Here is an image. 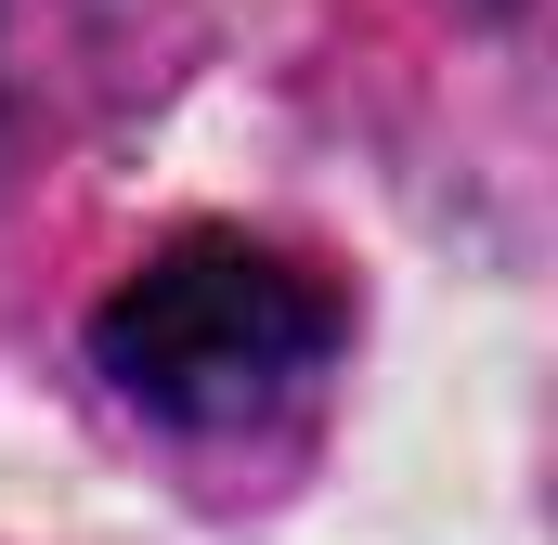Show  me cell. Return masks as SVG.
Wrapping results in <instances>:
<instances>
[{
	"label": "cell",
	"instance_id": "cell-1",
	"mask_svg": "<svg viewBox=\"0 0 558 545\" xmlns=\"http://www.w3.org/2000/svg\"><path fill=\"white\" fill-rule=\"evenodd\" d=\"M338 338H351L338 286L247 234H169L92 312V364L118 377V403L182 441H260L286 415H312Z\"/></svg>",
	"mask_w": 558,
	"mask_h": 545
}]
</instances>
